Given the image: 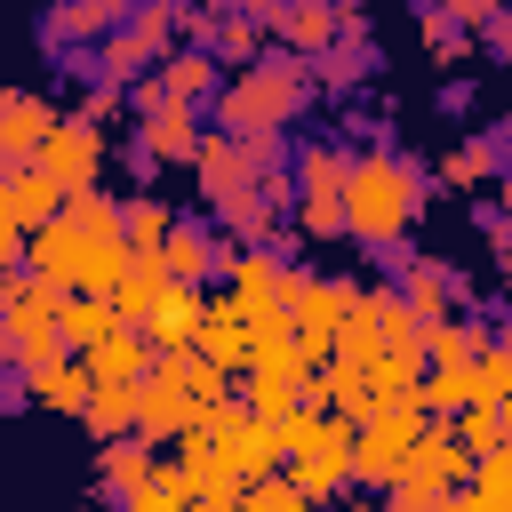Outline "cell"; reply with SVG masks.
I'll use <instances>...</instances> for the list:
<instances>
[{
  "label": "cell",
  "mask_w": 512,
  "mask_h": 512,
  "mask_svg": "<svg viewBox=\"0 0 512 512\" xmlns=\"http://www.w3.org/2000/svg\"><path fill=\"white\" fill-rule=\"evenodd\" d=\"M416 208H424V184H416L408 160H392V152L352 160V176H344V232H352V240L392 248V240H408Z\"/></svg>",
  "instance_id": "obj_1"
},
{
  "label": "cell",
  "mask_w": 512,
  "mask_h": 512,
  "mask_svg": "<svg viewBox=\"0 0 512 512\" xmlns=\"http://www.w3.org/2000/svg\"><path fill=\"white\" fill-rule=\"evenodd\" d=\"M296 104H304V72H296V64H248V72L224 88V128H232L240 144H256V136H272Z\"/></svg>",
  "instance_id": "obj_2"
},
{
  "label": "cell",
  "mask_w": 512,
  "mask_h": 512,
  "mask_svg": "<svg viewBox=\"0 0 512 512\" xmlns=\"http://www.w3.org/2000/svg\"><path fill=\"white\" fill-rule=\"evenodd\" d=\"M424 424H432L424 400H376V416H368L360 440H352V480H360V488H392Z\"/></svg>",
  "instance_id": "obj_3"
},
{
  "label": "cell",
  "mask_w": 512,
  "mask_h": 512,
  "mask_svg": "<svg viewBox=\"0 0 512 512\" xmlns=\"http://www.w3.org/2000/svg\"><path fill=\"white\" fill-rule=\"evenodd\" d=\"M192 416H200V400H192L184 368H176L168 352H152V376L136 384V432H144V440H184Z\"/></svg>",
  "instance_id": "obj_4"
},
{
  "label": "cell",
  "mask_w": 512,
  "mask_h": 512,
  "mask_svg": "<svg viewBox=\"0 0 512 512\" xmlns=\"http://www.w3.org/2000/svg\"><path fill=\"white\" fill-rule=\"evenodd\" d=\"M40 168H48L64 192H96V176H104V128H96L88 112L56 120V128H48V144H40Z\"/></svg>",
  "instance_id": "obj_5"
},
{
  "label": "cell",
  "mask_w": 512,
  "mask_h": 512,
  "mask_svg": "<svg viewBox=\"0 0 512 512\" xmlns=\"http://www.w3.org/2000/svg\"><path fill=\"white\" fill-rule=\"evenodd\" d=\"M288 296H296V280L280 272V256H232V304L256 320V328H272V320H288Z\"/></svg>",
  "instance_id": "obj_6"
},
{
  "label": "cell",
  "mask_w": 512,
  "mask_h": 512,
  "mask_svg": "<svg viewBox=\"0 0 512 512\" xmlns=\"http://www.w3.org/2000/svg\"><path fill=\"white\" fill-rule=\"evenodd\" d=\"M352 296H360V288H344V280H296L288 320H296V336L312 344V360H328V344H336V328H344Z\"/></svg>",
  "instance_id": "obj_7"
},
{
  "label": "cell",
  "mask_w": 512,
  "mask_h": 512,
  "mask_svg": "<svg viewBox=\"0 0 512 512\" xmlns=\"http://www.w3.org/2000/svg\"><path fill=\"white\" fill-rule=\"evenodd\" d=\"M200 352H208L224 376H248V368H256V320L232 304V288L208 296V312H200Z\"/></svg>",
  "instance_id": "obj_8"
},
{
  "label": "cell",
  "mask_w": 512,
  "mask_h": 512,
  "mask_svg": "<svg viewBox=\"0 0 512 512\" xmlns=\"http://www.w3.org/2000/svg\"><path fill=\"white\" fill-rule=\"evenodd\" d=\"M344 176H352V160H336V152H304L296 160V184H304V232H344Z\"/></svg>",
  "instance_id": "obj_9"
},
{
  "label": "cell",
  "mask_w": 512,
  "mask_h": 512,
  "mask_svg": "<svg viewBox=\"0 0 512 512\" xmlns=\"http://www.w3.org/2000/svg\"><path fill=\"white\" fill-rule=\"evenodd\" d=\"M176 464H184V480H192V496L200 504H240V464H232V448L224 440H208V432H184L176 440Z\"/></svg>",
  "instance_id": "obj_10"
},
{
  "label": "cell",
  "mask_w": 512,
  "mask_h": 512,
  "mask_svg": "<svg viewBox=\"0 0 512 512\" xmlns=\"http://www.w3.org/2000/svg\"><path fill=\"white\" fill-rule=\"evenodd\" d=\"M200 312H208V296H200L192 280H168V296H160L136 328H144L152 352H192V344H200Z\"/></svg>",
  "instance_id": "obj_11"
},
{
  "label": "cell",
  "mask_w": 512,
  "mask_h": 512,
  "mask_svg": "<svg viewBox=\"0 0 512 512\" xmlns=\"http://www.w3.org/2000/svg\"><path fill=\"white\" fill-rule=\"evenodd\" d=\"M24 392H32L40 408H56V416H80V408H88V392H96V376H88V360H80V352H56V360L24 368Z\"/></svg>",
  "instance_id": "obj_12"
},
{
  "label": "cell",
  "mask_w": 512,
  "mask_h": 512,
  "mask_svg": "<svg viewBox=\"0 0 512 512\" xmlns=\"http://www.w3.org/2000/svg\"><path fill=\"white\" fill-rule=\"evenodd\" d=\"M80 360H88L96 384H144V376H152V344H144V328H128V320H120L112 336H96Z\"/></svg>",
  "instance_id": "obj_13"
},
{
  "label": "cell",
  "mask_w": 512,
  "mask_h": 512,
  "mask_svg": "<svg viewBox=\"0 0 512 512\" xmlns=\"http://www.w3.org/2000/svg\"><path fill=\"white\" fill-rule=\"evenodd\" d=\"M56 120H64V112H56L48 96H8V104H0V160H16V168L40 160V144H48Z\"/></svg>",
  "instance_id": "obj_14"
},
{
  "label": "cell",
  "mask_w": 512,
  "mask_h": 512,
  "mask_svg": "<svg viewBox=\"0 0 512 512\" xmlns=\"http://www.w3.org/2000/svg\"><path fill=\"white\" fill-rule=\"evenodd\" d=\"M24 272H40V280H56V288L80 280V232H72V216L32 224V240H24Z\"/></svg>",
  "instance_id": "obj_15"
},
{
  "label": "cell",
  "mask_w": 512,
  "mask_h": 512,
  "mask_svg": "<svg viewBox=\"0 0 512 512\" xmlns=\"http://www.w3.org/2000/svg\"><path fill=\"white\" fill-rule=\"evenodd\" d=\"M168 32H176V8H144V16L128 24V32H112V48H104V64H112V72L128 80L136 64H152V56L168 48Z\"/></svg>",
  "instance_id": "obj_16"
},
{
  "label": "cell",
  "mask_w": 512,
  "mask_h": 512,
  "mask_svg": "<svg viewBox=\"0 0 512 512\" xmlns=\"http://www.w3.org/2000/svg\"><path fill=\"white\" fill-rule=\"evenodd\" d=\"M64 184L40 168V160H24V168H8V208H16V224L32 232V224H48V216H64Z\"/></svg>",
  "instance_id": "obj_17"
},
{
  "label": "cell",
  "mask_w": 512,
  "mask_h": 512,
  "mask_svg": "<svg viewBox=\"0 0 512 512\" xmlns=\"http://www.w3.org/2000/svg\"><path fill=\"white\" fill-rule=\"evenodd\" d=\"M160 296H168V264H160V248H128V272H120V288H112L120 320L136 328V320H144Z\"/></svg>",
  "instance_id": "obj_18"
},
{
  "label": "cell",
  "mask_w": 512,
  "mask_h": 512,
  "mask_svg": "<svg viewBox=\"0 0 512 512\" xmlns=\"http://www.w3.org/2000/svg\"><path fill=\"white\" fill-rule=\"evenodd\" d=\"M56 328H64V352H88L96 336H112V328H120V304H112V296H88V288H64Z\"/></svg>",
  "instance_id": "obj_19"
},
{
  "label": "cell",
  "mask_w": 512,
  "mask_h": 512,
  "mask_svg": "<svg viewBox=\"0 0 512 512\" xmlns=\"http://www.w3.org/2000/svg\"><path fill=\"white\" fill-rule=\"evenodd\" d=\"M256 368H264V376H288V384H312V376H320V360H312V344L296 336V320L256 328Z\"/></svg>",
  "instance_id": "obj_20"
},
{
  "label": "cell",
  "mask_w": 512,
  "mask_h": 512,
  "mask_svg": "<svg viewBox=\"0 0 512 512\" xmlns=\"http://www.w3.org/2000/svg\"><path fill=\"white\" fill-rule=\"evenodd\" d=\"M192 168H200V184H208V200H224V192H240L248 184V144L240 136H200V152H192Z\"/></svg>",
  "instance_id": "obj_21"
},
{
  "label": "cell",
  "mask_w": 512,
  "mask_h": 512,
  "mask_svg": "<svg viewBox=\"0 0 512 512\" xmlns=\"http://www.w3.org/2000/svg\"><path fill=\"white\" fill-rule=\"evenodd\" d=\"M216 88V56H200V48H184V56H168V72H160V88H144V104H200Z\"/></svg>",
  "instance_id": "obj_22"
},
{
  "label": "cell",
  "mask_w": 512,
  "mask_h": 512,
  "mask_svg": "<svg viewBox=\"0 0 512 512\" xmlns=\"http://www.w3.org/2000/svg\"><path fill=\"white\" fill-rule=\"evenodd\" d=\"M144 152H152V160H192V152H200L192 104H152V112H144Z\"/></svg>",
  "instance_id": "obj_23"
},
{
  "label": "cell",
  "mask_w": 512,
  "mask_h": 512,
  "mask_svg": "<svg viewBox=\"0 0 512 512\" xmlns=\"http://www.w3.org/2000/svg\"><path fill=\"white\" fill-rule=\"evenodd\" d=\"M328 360H344V368H376L384 360V328H376V312H368V296H352V312H344V328H336V344H328Z\"/></svg>",
  "instance_id": "obj_24"
},
{
  "label": "cell",
  "mask_w": 512,
  "mask_h": 512,
  "mask_svg": "<svg viewBox=\"0 0 512 512\" xmlns=\"http://www.w3.org/2000/svg\"><path fill=\"white\" fill-rule=\"evenodd\" d=\"M224 448H232L240 480H272V472L288 464V448H280V424H264V416H248V424H240V432H232Z\"/></svg>",
  "instance_id": "obj_25"
},
{
  "label": "cell",
  "mask_w": 512,
  "mask_h": 512,
  "mask_svg": "<svg viewBox=\"0 0 512 512\" xmlns=\"http://www.w3.org/2000/svg\"><path fill=\"white\" fill-rule=\"evenodd\" d=\"M424 344H384V360L368 368V384H376V400H416L424 392Z\"/></svg>",
  "instance_id": "obj_26"
},
{
  "label": "cell",
  "mask_w": 512,
  "mask_h": 512,
  "mask_svg": "<svg viewBox=\"0 0 512 512\" xmlns=\"http://www.w3.org/2000/svg\"><path fill=\"white\" fill-rule=\"evenodd\" d=\"M80 424L96 432V448H104V440H128V432H136V384H96L88 408H80Z\"/></svg>",
  "instance_id": "obj_27"
},
{
  "label": "cell",
  "mask_w": 512,
  "mask_h": 512,
  "mask_svg": "<svg viewBox=\"0 0 512 512\" xmlns=\"http://www.w3.org/2000/svg\"><path fill=\"white\" fill-rule=\"evenodd\" d=\"M160 264H168V280H192V288H200V280L216 272V240H208L200 224H176V232L160 240Z\"/></svg>",
  "instance_id": "obj_28"
},
{
  "label": "cell",
  "mask_w": 512,
  "mask_h": 512,
  "mask_svg": "<svg viewBox=\"0 0 512 512\" xmlns=\"http://www.w3.org/2000/svg\"><path fill=\"white\" fill-rule=\"evenodd\" d=\"M144 480H152V440H144V432H128V440H104V488L128 504Z\"/></svg>",
  "instance_id": "obj_29"
},
{
  "label": "cell",
  "mask_w": 512,
  "mask_h": 512,
  "mask_svg": "<svg viewBox=\"0 0 512 512\" xmlns=\"http://www.w3.org/2000/svg\"><path fill=\"white\" fill-rule=\"evenodd\" d=\"M192 504H200V496H192L184 464L168 456V464H152V480H144V488H136V496L120 504V512H192Z\"/></svg>",
  "instance_id": "obj_30"
},
{
  "label": "cell",
  "mask_w": 512,
  "mask_h": 512,
  "mask_svg": "<svg viewBox=\"0 0 512 512\" xmlns=\"http://www.w3.org/2000/svg\"><path fill=\"white\" fill-rule=\"evenodd\" d=\"M240 400L264 416V424H280V416H296L304 408V384H288V376H264V368H248L240 376Z\"/></svg>",
  "instance_id": "obj_31"
},
{
  "label": "cell",
  "mask_w": 512,
  "mask_h": 512,
  "mask_svg": "<svg viewBox=\"0 0 512 512\" xmlns=\"http://www.w3.org/2000/svg\"><path fill=\"white\" fill-rule=\"evenodd\" d=\"M360 296H368V312H376L384 344H424V320H416V304H408L400 288H360Z\"/></svg>",
  "instance_id": "obj_32"
},
{
  "label": "cell",
  "mask_w": 512,
  "mask_h": 512,
  "mask_svg": "<svg viewBox=\"0 0 512 512\" xmlns=\"http://www.w3.org/2000/svg\"><path fill=\"white\" fill-rule=\"evenodd\" d=\"M120 224H128V248H160V240L176 232V216H168V200H152V192H136V200L120 208Z\"/></svg>",
  "instance_id": "obj_33"
},
{
  "label": "cell",
  "mask_w": 512,
  "mask_h": 512,
  "mask_svg": "<svg viewBox=\"0 0 512 512\" xmlns=\"http://www.w3.org/2000/svg\"><path fill=\"white\" fill-rule=\"evenodd\" d=\"M488 344H480V328H464V320H424V360H480Z\"/></svg>",
  "instance_id": "obj_34"
},
{
  "label": "cell",
  "mask_w": 512,
  "mask_h": 512,
  "mask_svg": "<svg viewBox=\"0 0 512 512\" xmlns=\"http://www.w3.org/2000/svg\"><path fill=\"white\" fill-rule=\"evenodd\" d=\"M240 512H320V504H312L288 472H272V480H248V488H240Z\"/></svg>",
  "instance_id": "obj_35"
},
{
  "label": "cell",
  "mask_w": 512,
  "mask_h": 512,
  "mask_svg": "<svg viewBox=\"0 0 512 512\" xmlns=\"http://www.w3.org/2000/svg\"><path fill=\"white\" fill-rule=\"evenodd\" d=\"M456 440L472 456H488V448H504V416L496 408H456Z\"/></svg>",
  "instance_id": "obj_36"
},
{
  "label": "cell",
  "mask_w": 512,
  "mask_h": 512,
  "mask_svg": "<svg viewBox=\"0 0 512 512\" xmlns=\"http://www.w3.org/2000/svg\"><path fill=\"white\" fill-rule=\"evenodd\" d=\"M280 24H288V40H296V48H328V32H336V8H328V0H320V8H288Z\"/></svg>",
  "instance_id": "obj_37"
},
{
  "label": "cell",
  "mask_w": 512,
  "mask_h": 512,
  "mask_svg": "<svg viewBox=\"0 0 512 512\" xmlns=\"http://www.w3.org/2000/svg\"><path fill=\"white\" fill-rule=\"evenodd\" d=\"M400 296L416 304V320H440V312H448V272H440V264H424V272H416Z\"/></svg>",
  "instance_id": "obj_38"
},
{
  "label": "cell",
  "mask_w": 512,
  "mask_h": 512,
  "mask_svg": "<svg viewBox=\"0 0 512 512\" xmlns=\"http://www.w3.org/2000/svg\"><path fill=\"white\" fill-rule=\"evenodd\" d=\"M440 176H448V184H480V176H488V144H480V136L456 144V152L440 160Z\"/></svg>",
  "instance_id": "obj_39"
},
{
  "label": "cell",
  "mask_w": 512,
  "mask_h": 512,
  "mask_svg": "<svg viewBox=\"0 0 512 512\" xmlns=\"http://www.w3.org/2000/svg\"><path fill=\"white\" fill-rule=\"evenodd\" d=\"M24 240H32V232L16 224V208H8V176H0V272H16V264H24Z\"/></svg>",
  "instance_id": "obj_40"
},
{
  "label": "cell",
  "mask_w": 512,
  "mask_h": 512,
  "mask_svg": "<svg viewBox=\"0 0 512 512\" xmlns=\"http://www.w3.org/2000/svg\"><path fill=\"white\" fill-rule=\"evenodd\" d=\"M480 392H488V400H504V392H512V344L480 352Z\"/></svg>",
  "instance_id": "obj_41"
},
{
  "label": "cell",
  "mask_w": 512,
  "mask_h": 512,
  "mask_svg": "<svg viewBox=\"0 0 512 512\" xmlns=\"http://www.w3.org/2000/svg\"><path fill=\"white\" fill-rule=\"evenodd\" d=\"M424 48H432V56H448V64H456V56H464V32H456V24H448V16H440V8H432V16H424Z\"/></svg>",
  "instance_id": "obj_42"
},
{
  "label": "cell",
  "mask_w": 512,
  "mask_h": 512,
  "mask_svg": "<svg viewBox=\"0 0 512 512\" xmlns=\"http://www.w3.org/2000/svg\"><path fill=\"white\" fill-rule=\"evenodd\" d=\"M448 24H480L488 32L496 24V0H448Z\"/></svg>",
  "instance_id": "obj_43"
},
{
  "label": "cell",
  "mask_w": 512,
  "mask_h": 512,
  "mask_svg": "<svg viewBox=\"0 0 512 512\" xmlns=\"http://www.w3.org/2000/svg\"><path fill=\"white\" fill-rule=\"evenodd\" d=\"M216 48H224V56H248V48H256V32H248V24H224V32H216Z\"/></svg>",
  "instance_id": "obj_44"
},
{
  "label": "cell",
  "mask_w": 512,
  "mask_h": 512,
  "mask_svg": "<svg viewBox=\"0 0 512 512\" xmlns=\"http://www.w3.org/2000/svg\"><path fill=\"white\" fill-rule=\"evenodd\" d=\"M440 512H488V504H480V496H472V488H456V496H448V504H440Z\"/></svg>",
  "instance_id": "obj_45"
},
{
  "label": "cell",
  "mask_w": 512,
  "mask_h": 512,
  "mask_svg": "<svg viewBox=\"0 0 512 512\" xmlns=\"http://www.w3.org/2000/svg\"><path fill=\"white\" fill-rule=\"evenodd\" d=\"M232 8H248V16H272V0H232Z\"/></svg>",
  "instance_id": "obj_46"
},
{
  "label": "cell",
  "mask_w": 512,
  "mask_h": 512,
  "mask_svg": "<svg viewBox=\"0 0 512 512\" xmlns=\"http://www.w3.org/2000/svg\"><path fill=\"white\" fill-rule=\"evenodd\" d=\"M496 416H504V440H512V392H504V400H496Z\"/></svg>",
  "instance_id": "obj_47"
},
{
  "label": "cell",
  "mask_w": 512,
  "mask_h": 512,
  "mask_svg": "<svg viewBox=\"0 0 512 512\" xmlns=\"http://www.w3.org/2000/svg\"><path fill=\"white\" fill-rule=\"evenodd\" d=\"M344 512H376V504H344Z\"/></svg>",
  "instance_id": "obj_48"
},
{
  "label": "cell",
  "mask_w": 512,
  "mask_h": 512,
  "mask_svg": "<svg viewBox=\"0 0 512 512\" xmlns=\"http://www.w3.org/2000/svg\"><path fill=\"white\" fill-rule=\"evenodd\" d=\"M504 208H512V184H504Z\"/></svg>",
  "instance_id": "obj_49"
},
{
  "label": "cell",
  "mask_w": 512,
  "mask_h": 512,
  "mask_svg": "<svg viewBox=\"0 0 512 512\" xmlns=\"http://www.w3.org/2000/svg\"><path fill=\"white\" fill-rule=\"evenodd\" d=\"M488 512H512V504H488Z\"/></svg>",
  "instance_id": "obj_50"
},
{
  "label": "cell",
  "mask_w": 512,
  "mask_h": 512,
  "mask_svg": "<svg viewBox=\"0 0 512 512\" xmlns=\"http://www.w3.org/2000/svg\"><path fill=\"white\" fill-rule=\"evenodd\" d=\"M0 104H8V88H0Z\"/></svg>",
  "instance_id": "obj_51"
},
{
  "label": "cell",
  "mask_w": 512,
  "mask_h": 512,
  "mask_svg": "<svg viewBox=\"0 0 512 512\" xmlns=\"http://www.w3.org/2000/svg\"><path fill=\"white\" fill-rule=\"evenodd\" d=\"M504 8H512V0H504Z\"/></svg>",
  "instance_id": "obj_52"
},
{
  "label": "cell",
  "mask_w": 512,
  "mask_h": 512,
  "mask_svg": "<svg viewBox=\"0 0 512 512\" xmlns=\"http://www.w3.org/2000/svg\"><path fill=\"white\" fill-rule=\"evenodd\" d=\"M192 512H200V504H192Z\"/></svg>",
  "instance_id": "obj_53"
}]
</instances>
